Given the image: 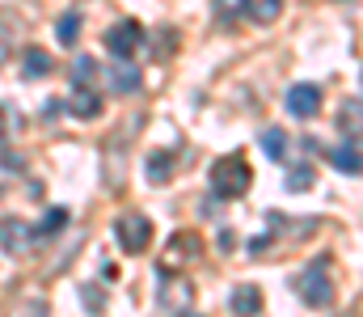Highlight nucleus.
Wrapping results in <instances>:
<instances>
[{"instance_id":"obj_20","label":"nucleus","mask_w":363,"mask_h":317,"mask_svg":"<svg viewBox=\"0 0 363 317\" xmlns=\"http://www.w3.org/2000/svg\"><path fill=\"white\" fill-rule=\"evenodd\" d=\"M250 9H254V21H262V26H271L274 17L283 13V0H254Z\"/></svg>"},{"instance_id":"obj_16","label":"nucleus","mask_w":363,"mask_h":317,"mask_svg":"<svg viewBox=\"0 0 363 317\" xmlns=\"http://www.w3.org/2000/svg\"><path fill=\"white\" fill-rule=\"evenodd\" d=\"M51 68H55V60L47 51H38V47L26 51V81H43V77H51Z\"/></svg>"},{"instance_id":"obj_13","label":"nucleus","mask_w":363,"mask_h":317,"mask_svg":"<svg viewBox=\"0 0 363 317\" xmlns=\"http://www.w3.org/2000/svg\"><path fill=\"white\" fill-rule=\"evenodd\" d=\"M338 127L347 131V140L359 144L363 140V102H342V110H338Z\"/></svg>"},{"instance_id":"obj_8","label":"nucleus","mask_w":363,"mask_h":317,"mask_svg":"<svg viewBox=\"0 0 363 317\" xmlns=\"http://www.w3.org/2000/svg\"><path fill=\"white\" fill-rule=\"evenodd\" d=\"M317 106H321V89H317V85H291V89H287V110H291L296 118H313Z\"/></svg>"},{"instance_id":"obj_12","label":"nucleus","mask_w":363,"mask_h":317,"mask_svg":"<svg viewBox=\"0 0 363 317\" xmlns=\"http://www.w3.org/2000/svg\"><path fill=\"white\" fill-rule=\"evenodd\" d=\"M330 161L342 169V174H363V152L355 140H347V144H338L334 152H330Z\"/></svg>"},{"instance_id":"obj_9","label":"nucleus","mask_w":363,"mask_h":317,"mask_svg":"<svg viewBox=\"0 0 363 317\" xmlns=\"http://www.w3.org/2000/svg\"><path fill=\"white\" fill-rule=\"evenodd\" d=\"M106 85H110V89H114L118 98H127V94H135V89H140L144 81H140V68H131V64L123 60L118 68H110V72H106Z\"/></svg>"},{"instance_id":"obj_18","label":"nucleus","mask_w":363,"mask_h":317,"mask_svg":"<svg viewBox=\"0 0 363 317\" xmlns=\"http://www.w3.org/2000/svg\"><path fill=\"white\" fill-rule=\"evenodd\" d=\"M64 224H68V208H47L43 224H38V241H43V237H51V233H60Z\"/></svg>"},{"instance_id":"obj_3","label":"nucleus","mask_w":363,"mask_h":317,"mask_svg":"<svg viewBox=\"0 0 363 317\" xmlns=\"http://www.w3.org/2000/svg\"><path fill=\"white\" fill-rule=\"evenodd\" d=\"M114 237H118V245H123L127 254H144L148 241H152V220H148L144 211H123V216L114 220Z\"/></svg>"},{"instance_id":"obj_21","label":"nucleus","mask_w":363,"mask_h":317,"mask_svg":"<svg viewBox=\"0 0 363 317\" xmlns=\"http://www.w3.org/2000/svg\"><path fill=\"white\" fill-rule=\"evenodd\" d=\"M211 9L224 17V21H233V17H241V13H250V0H211Z\"/></svg>"},{"instance_id":"obj_19","label":"nucleus","mask_w":363,"mask_h":317,"mask_svg":"<svg viewBox=\"0 0 363 317\" xmlns=\"http://www.w3.org/2000/svg\"><path fill=\"white\" fill-rule=\"evenodd\" d=\"M93 72H97V60L93 55H77L72 60V85H89Z\"/></svg>"},{"instance_id":"obj_2","label":"nucleus","mask_w":363,"mask_h":317,"mask_svg":"<svg viewBox=\"0 0 363 317\" xmlns=\"http://www.w3.org/2000/svg\"><path fill=\"white\" fill-rule=\"evenodd\" d=\"M296 296L308 305V309H330L334 305V279H330V258H317L308 262L300 275H296Z\"/></svg>"},{"instance_id":"obj_4","label":"nucleus","mask_w":363,"mask_h":317,"mask_svg":"<svg viewBox=\"0 0 363 317\" xmlns=\"http://www.w3.org/2000/svg\"><path fill=\"white\" fill-rule=\"evenodd\" d=\"M157 309H161V313H190V309H194V284H190L186 275L165 271V279H161V288H157Z\"/></svg>"},{"instance_id":"obj_6","label":"nucleus","mask_w":363,"mask_h":317,"mask_svg":"<svg viewBox=\"0 0 363 317\" xmlns=\"http://www.w3.org/2000/svg\"><path fill=\"white\" fill-rule=\"evenodd\" d=\"M199 254H203V241H199V233H190V228H178V233L169 237V245L161 250V271H178V267H190Z\"/></svg>"},{"instance_id":"obj_7","label":"nucleus","mask_w":363,"mask_h":317,"mask_svg":"<svg viewBox=\"0 0 363 317\" xmlns=\"http://www.w3.org/2000/svg\"><path fill=\"white\" fill-rule=\"evenodd\" d=\"M0 245H4V254H26V250L38 245V228H30L26 220L9 216V220H0Z\"/></svg>"},{"instance_id":"obj_17","label":"nucleus","mask_w":363,"mask_h":317,"mask_svg":"<svg viewBox=\"0 0 363 317\" xmlns=\"http://www.w3.org/2000/svg\"><path fill=\"white\" fill-rule=\"evenodd\" d=\"M55 30H60V43H64V47H77V34H81V13H77V9H68V13L60 17V26H55Z\"/></svg>"},{"instance_id":"obj_14","label":"nucleus","mask_w":363,"mask_h":317,"mask_svg":"<svg viewBox=\"0 0 363 317\" xmlns=\"http://www.w3.org/2000/svg\"><path fill=\"white\" fill-rule=\"evenodd\" d=\"M144 169H148V182L152 187H165L169 174H174V152H165V148L161 152H148V165Z\"/></svg>"},{"instance_id":"obj_15","label":"nucleus","mask_w":363,"mask_h":317,"mask_svg":"<svg viewBox=\"0 0 363 317\" xmlns=\"http://www.w3.org/2000/svg\"><path fill=\"white\" fill-rule=\"evenodd\" d=\"M262 152H267L271 161H283V157L291 152V140H287L283 127H267V131H262Z\"/></svg>"},{"instance_id":"obj_11","label":"nucleus","mask_w":363,"mask_h":317,"mask_svg":"<svg viewBox=\"0 0 363 317\" xmlns=\"http://www.w3.org/2000/svg\"><path fill=\"white\" fill-rule=\"evenodd\" d=\"M228 305H233V313H262V288L241 284V288H233Z\"/></svg>"},{"instance_id":"obj_10","label":"nucleus","mask_w":363,"mask_h":317,"mask_svg":"<svg viewBox=\"0 0 363 317\" xmlns=\"http://www.w3.org/2000/svg\"><path fill=\"white\" fill-rule=\"evenodd\" d=\"M68 114H72V118H85V123H89V118H97V114H101V98L93 94L89 85H77V94L68 98Z\"/></svg>"},{"instance_id":"obj_22","label":"nucleus","mask_w":363,"mask_h":317,"mask_svg":"<svg viewBox=\"0 0 363 317\" xmlns=\"http://www.w3.org/2000/svg\"><path fill=\"white\" fill-rule=\"evenodd\" d=\"M308 187H313V169L308 165H296L287 174V191H308Z\"/></svg>"},{"instance_id":"obj_5","label":"nucleus","mask_w":363,"mask_h":317,"mask_svg":"<svg viewBox=\"0 0 363 317\" xmlns=\"http://www.w3.org/2000/svg\"><path fill=\"white\" fill-rule=\"evenodd\" d=\"M144 43H148V38H144V26L131 21V17H127V21H114V26L106 30V47H110L114 60H135Z\"/></svg>"},{"instance_id":"obj_1","label":"nucleus","mask_w":363,"mask_h":317,"mask_svg":"<svg viewBox=\"0 0 363 317\" xmlns=\"http://www.w3.org/2000/svg\"><path fill=\"white\" fill-rule=\"evenodd\" d=\"M250 182H254V169H250V161L241 152H228V157H220L211 165V191H216V199H241L250 191Z\"/></svg>"}]
</instances>
